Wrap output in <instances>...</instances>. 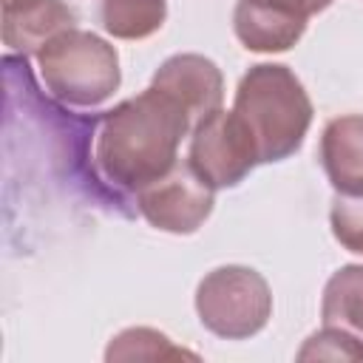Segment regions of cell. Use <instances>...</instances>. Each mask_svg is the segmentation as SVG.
<instances>
[{
  "instance_id": "cell-1",
  "label": "cell",
  "mask_w": 363,
  "mask_h": 363,
  "mask_svg": "<svg viewBox=\"0 0 363 363\" xmlns=\"http://www.w3.org/2000/svg\"><path fill=\"white\" fill-rule=\"evenodd\" d=\"M190 130L187 111L150 85L96 119V170L116 190L139 193L179 162V145Z\"/></svg>"
},
{
  "instance_id": "cell-2",
  "label": "cell",
  "mask_w": 363,
  "mask_h": 363,
  "mask_svg": "<svg viewBox=\"0 0 363 363\" xmlns=\"http://www.w3.org/2000/svg\"><path fill=\"white\" fill-rule=\"evenodd\" d=\"M233 113L250 130L258 164H272L303 145L312 125V99L286 65L261 62L241 77Z\"/></svg>"
},
{
  "instance_id": "cell-3",
  "label": "cell",
  "mask_w": 363,
  "mask_h": 363,
  "mask_svg": "<svg viewBox=\"0 0 363 363\" xmlns=\"http://www.w3.org/2000/svg\"><path fill=\"white\" fill-rule=\"evenodd\" d=\"M37 65L45 88L79 108L102 105L119 88V57L102 37L68 28L51 37L37 51Z\"/></svg>"
},
{
  "instance_id": "cell-4",
  "label": "cell",
  "mask_w": 363,
  "mask_h": 363,
  "mask_svg": "<svg viewBox=\"0 0 363 363\" xmlns=\"http://www.w3.org/2000/svg\"><path fill=\"white\" fill-rule=\"evenodd\" d=\"M196 312L204 329L224 340L258 335L272 315V295L261 272L238 264L207 272L196 289Z\"/></svg>"
},
{
  "instance_id": "cell-5",
  "label": "cell",
  "mask_w": 363,
  "mask_h": 363,
  "mask_svg": "<svg viewBox=\"0 0 363 363\" xmlns=\"http://www.w3.org/2000/svg\"><path fill=\"white\" fill-rule=\"evenodd\" d=\"M187 162L213 187H235L258 164V153L250 130L233 111H213L204 116L190 136Z\"/></svg>"
},
{
  "instance_id": "cell-6",
  "label": "cell",
  "mask_w": 363,
  "mask_h": 363,
  "mask_svg": "<svg viewBox=\"0 0 363 363\" xmlns=\"http://www.w3.org/2000/svg\"><path fill=\"white\" fill-rule=\"evenodd\" d=\"M213 187L190 162H176L164 176L136 193V207L156 230L187 235L196 233L213 213Z\"/></svg>"
},
{
  "instance_id": "cell-7",
  "label": "cell",
  "mask_w": 363,
  "mask_h": 363,
  "mask_svg": "<svg viewBox=\"0 0 363 363\" xmlns=\"http://www.w3.org/2000/svg\"><path fill=\"white\" fill-rule=\"evenodd\" d=\"M150 85L170 94L187 111L193 128L204 116L218 111L221 99H224V77H221L218 65L201 54H176V57L164 60L156 68Z\"/></svg>"
},
{
  "instance_id": "cell-8",
  "label": "cell",
  "mask_w": 363,
  "mask_h": 363,
  "mask_svg": "<svg viewBox=\"0 0 363 363\" xmlns=\"http://www.w3.org/2000/svg\"><path fill=\"white\" fill-rule=\"evenodd\" d=\"M68 28H77V14L62 0H3V40L20 54H37Z\"/></svg>"
},
{
  "instance_id": "cell-9",
  "label": "cell",
  "mask_w": 363,
  "mask_h": 363,
  "mask_svg": "<svg viewBox=\"0 0 363 363\" xmlns=\"http://www.w3.org/2000/svg\"><path fill=\"white\" fill-rule=\"evenodd\" d=\"M320 164L337 193H363V116H337L323 128Z\"/></svg>"
},
{
  "instance_id": "cell-10",
  "label": "cell",
  "mask_w": 363,
  "mask_h": 363,
  "mask_svg": "<svg viewBox=\"0 0 363 363\" xmlns=\"http://www.w3.org/2000/svg\"><path fill=\"white\" fill-rule=\"evenodd\" d=\"M233 26H235V37L244 43V48L250 51H286L292 48L303 31H306V20L295 17V14H284L250 0H238L235 14H233Z\"/></svg>"
},
{
  "instance_id": "cell-11",
  "label": "cell",
  "mask_w": 363,
  "mask_h": 363,
  "mask_svg": "<svg viewBox=\"0 0 363 363\" xmlns=\"http://www.w3.org/2000/svg\"><path fill=\"white\" fill-rule=\"evenodd\" d=\"M323 326L343 329L363 343V264L340 267L323 289Z\"/></svg>"
},
{
  "instance_id": "cell-12",
  "label": "cell",
  "mask_w": 363,
  "mask_h": 363,
  "mask_svg": "<svg viewBox=\"0 0 363 363\" xmlns=\"http://www.w3.org/2000/svg\"><path fill=\"white\" fill-rule=\"evenodd\" d=\"M167 0H102V26L116 40H145L162 28Z\"/></svg>"
},
{
  "instance_id": "cell-13",
  "label": "cell",
  "mask_w": 363,
  "mask_h": 363,
  "mask_svg": "<svg viewBox=\"0 0 363 363\" xmlns=\"http://www.w3.org/2000/svg\"><path fill=\"white\" fill-rule=\"evenodd\" d=\"M335 238L349 250L363 255V193H337L329 210Z\"/></svg>"
},
{
  "instance_id": "cell-14",
  "label": "cell",
  "mask_w": 363,
  "mask_h": 363,
  "mask_svg": "<svg viewBox=\"0 0 363 363\" xmlns=\"http://www.w3.org/2000/svg\"><path fill=\"white\" fill-rule=\"evenodd\" d=\"M164 354H187V352L170 346V340L153 329H128V332L116 335L105 352L108 360H113V357H164Z\"/></svg>"
},
{
  "instance_id": "cell-15",
  "label": "cell",
  "mask_w": 363,
  "mask_h": 363,
  "mask_svg": "<svg viewBox=\"0 0 363 363\" xmlns=\"http://www.w3.org/2000/svg\"><path fill=\"white\" fill-rule=\"evenodd\" d=\"M301 360H312V357H323V360H363V343L335 326H323L320 332H315L303 349L298 352Z\"/></svg>"
},
{
  "instance_id": "cell-16",
  "label": "cell",
  "mask_w": 363,
  "mask_h": 363,
  "mask_svg": "<svg viewBox=\"0 0 363 363\" xmlns=\"http://www.w3.org/2000/svg\"><path fill=\"white\" fill-rule=\"evenodd\" d=\"M250 3H258V6H267V9H275V11H284V14H295V17L309 20L312 14L323 11L332 0H250Z\"/></svg>"
}]
</instances>
